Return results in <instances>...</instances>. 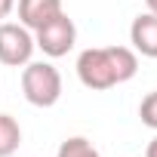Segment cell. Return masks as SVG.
Segmentation results:
<instances>
[{"instance_id":"obj_12","label":"cell","mask_w":157,"mask_h":157,"mask_svg":"<svg viewBox=\"0 0 157 157\" xmlns=\"http://www.w3.org/2000/svg\"><path fill=\"white\" fill-rule=\"evenodd\" d=\"M145 6H148V13H154V16H157V0H145Z\"/></svg>"},{"instance_id":"obj_7","label":"cell","mask_w":157,"mask_h":157,"mask_svg":"<svg viewBox=\"0 0 157 157\" xmlns=\"http://www.w3.org/2000/svg\"><path fill=\"white\" fill-rule=\"evenodd\" d=\"M22 145V126L13 114H0V157H13Z\"/></svg>"},{"instance_id":"obj_5","label":"cell","mask_w":157,"mask_h":157,"mask_svg":"<svg viewBox=\"0 0 157 157\" xmlns=\"http://www.w3.org/2000/svg\"><path fill=\"white\" fill-rule=\"evenodd\" d=\"M16 10H19V22L28 31H37L59 13H65L62 0H16Z\"/></svg>"},{"instance_id":"obj_2","label":"cell","mask_w":157,"mask_h":157,"mask_svg":"<svg viewBox=\"0 0 157 157\" xmlns=\"http://www.w3.org/2000/svg\"><path fill=\"white\" fill-rule=\"evenodd\" d=\"M22 93L34 108H52L62 99V74L52 62H28L22 68Z\"/></svg>"},{"instance_id":"obj_9","label":"cell","mask_w":157,"mask_h":157,"mask_svg":"<svg viewBox=\"0 0 157 157\" xmlns=\"http://www.w3.org/2000/svg\"><path fill=\"white\" fill-rule=\"evenodd\" d=\"M139 117H142V123H145L148 129L157 132V90H151V93L142 99V105H139Z\"/></svg>"},{"instance_id":"obj_11","label":"cell","mask_w":157,"mask_h":157,"mask_svg":"<svg viewBox=\"0 0 157 157\" xmlns=\"http://www.w3.org/2000/svg\"><path fill=\"white\" fill-rule=\"evenodd\" d=\"M145 157H157V136L148 142V148H145Z\"/></svg>"},{"instance_id":"obj_10","label":"cell","mask_w":157,"mask_h":157,"mask_svg":"<svg viewBox=\"0 0 157 157\" xmlns=\"http://www.w3.org/2000/svg\"><path fill=\"white\" fill-rule=\"evenodd\" d=\"M13 10H16V0H0V22L10 19V16H13Z\"/></svg>"},{"instance_id":"obj_6","label":"cell","mask_w":157,"mask_h":157,"mask_svg":"<svg viewBox=\"0 0 157 157\" xmlns=\"http://www.w3.org/2000/svg\"><path fill=\"white\" fill-rule=\"evenodd\" d=\"M129 43L139 56L145 59H157V16L154 13H142L132 19L129 25Z\"/></svg>"},{"instance_id":"obj_4","label":"cell","mask_w":157,"mask_h":157,"mask_svg":"<svg viewBox=\"0 0 157 157\" xmlns=\"http://www.w3.org/2000/svg\"><path fill=\"white\" fill-rule=\"evenodd\" d=\"M34 49H37L34 31H28L22 22H0V65L25 68Z\"/></svg>"},{"instance_id":"obj_3","label":"cell","mask_w":157,"mask_h":157,"mask_svg":"<svg viewBox=\"0 0 157 157\" xmlns=\"http://www.w3.org/2000/svg\"><path fill=\"white\" fill-rule=\"evenodd\" d=\"M34 43L46 59H62L74 49L77 43V25L74 19H68V13H59L56 19H49L43 28L34 31Z\"/></svg>"},{"instance_id":"obj_8","label":"cell","mask_w":157,"mask_h":157,"mask_svg":"<svg viewBox=\"0 0 157 157\" xmlns=\"http://www.w3.org/2000/svg\"><path fill=\"white\" fill-rule=\"evenodd\" d=\"M56 157H102V154H99V148H96L90 139L71 136V139H65V142L59 145V154H56Z\"/></svg>"},{"instance_id":"obj_1","label":"cell","mask_w":157,"mask_h":157,"mask_svg":"<svg viewBox=\"0 0 157 157\" xmlns=\"http://www.w3.org/2000/svg\"><path fill=\"white\" fill-rule=\"evenodd\" d=\"M139 71V52L129 46H90L77 56V77L86 90H111L132 80Z\"/></svg>"}]
</instances>
